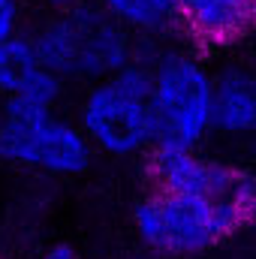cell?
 I'll use <instances>...</instances> for the list:
<instances>
[{
  "label": "cell",
  "instance_id": "7c38bea8",
  "mask_svg": "<svg viewBox=\"0 0 256 259\" xmlns=\"http://www.w3.org/2000/svg\"><path fill=\"white\" fill-rule=\"evenodd\" d=\"M18 33V0H0V39Z\"/></svg>",
  "mask_w": 256,
  "mask_h": 259
},
{
  "label": "cell",
  "instance_id": "30bf717a",
  "mask_svg": "<svg viewBox=\"0 0 256 259\" xmlns=\"http://www.w3.org/2000/svg\"><path fill=\"white\" fill-rule=\"evenodd\" d=\"M36 66H39V58L33 49V36H21V33L3 36L0 39V97L15 94Z\"/></svg>",
  "mask_w": 256,
  "mask_h": 259
},
{
  "label": "cell",
  "instance_id": "4fadbf2b",
  "mask_svg": "<svg viewBox=\"0 0 256 259\" xmlns=\"http://www.w3.org/2000/svg\"><path fill=\"white\" fill-rule=\"evenodd\" d=\"M30 259H78V253H75L69 244H52V247H46V250L33 253Z\"/></svg>",
  "mask_w": 256,
  "mask_h": 259
},
{
  "label": "cell",
  "instance_id": "5bb4252c",
  "mask_svg": "<svg viewBox=\"0 0 256 259\" xmlns=\"http://www.w3.org/2000/svg\"><path fill=\"white\" fill-rule=\"evenodd\" d=\"M52 9H72V6H81V3H97V0H46Z\"/></svg>",
  "mask_w": 256,
  "mask_h": 259
},
{
  "label": "cell",
  "instance_id": "ba28073f",
  "mask_svg": "<svg viewBox=\"0 0 256 259\" xmlns=\"http://www.w3.org/2000/svg\"><path fill=\"white\" fill-rule=\"evenodd\" d=\"M214 130L226 136H256V72L223 66L214 72Z\"/></svg>",
  "mask_w": 256,
  "mask_h": 259
},
{
  "label": "cell",
  "instance_id": "8fae6325",
  "mask_svg": "<svg viewBox=\"0 0 256 259\" xmlns=\"http://www.w3.org/2000/svg\"><path fill=\"white\" fill-rule=\"evenodd\" d=\"M18 97H24V100H30V103H36V106H46V109H55L58 106V100L64 97V78L58 75V72H52L49 66H36L30 75H27V81L15 91Z\"/></svg>",
  "mask_w": 256,
  "mask_h": 259
},
{
  "label": "cell",
  "instance_id": "3957f363",
  "mask_svg": "<svg viewBox=\"0 0 256 259\" xmlns=\"http://www.w3.org/2000/svg\"><path fill=\"white\" fill-rule=\"evenodd\" d=\"M0 160L55 178L81 175L94 160L84 130L18 94L0 103Z\"/></svg>",
  "mask_w": 256,
  "mask_h": 259
},
{
  "label": "cell",
  "instance_id": "52a82bcc",
  "mask_svg": "<svg viewBox=\"0 0 256 259\" xmlns=\"http://www.w3.org/2000/svg\"><path fill=\"white\" fill-rule=\"evenodd\" d=\"M178 18L202 49L232 46L256 24L250 0H178Z\"/></svg>",
  "mask_w": 256,
  "mask_h": 259
},
{
  "label": "cell",
  "instance_id": "7a4b0ae2",
  "mask_svg": "<svg viewBox=\"0 0 256 259\" xmlns=\"http://www.w3.org/2000/svg\"><path fill=\"white\" fill-rule=\"evenodd\" d=\"M151 81V64L133 58L118 72L88 88L78 106V127L91 139L94 151L133 157L154 145Z\"/></svg>",
  "mask_w": 256,
  "mask_h": 259
},
{
  "label": "cell",
  "instance_id": "5b68a950",
  "mask_svg": "<svg viewBox=\"0 0 256 259\" xmlns=\"http://www.w3.org/2000/svg\"><path fill=\"white\" fill-rule=\"evenodd\" d=\"M145 247L160 256H199L238 232V223L214 202L190 193L154 190L133 211Z\"/></svg>",
  "mask_w": 256,
  "mask_h": 259
},
{
  "label": "cell",
  "instance_id": "9a60e30c",
  "mask_svg": "<svg viewBox=\"0 0 256 259\" xmlns=\"http://www.w3.org/2000/svg\"><path fill=\"white\" fill-rule=\"evenodd\" d=\"M250 3H253V18H256V0H250Z\"/></svg>",
  "mask_w": 256,
  "mask_h": 259
},
{
  "label": "cell",
  "instance_id": "8992f818",
  "mask_svg": "<svg viewBox=\"0 0 256 259\" xmlns=\"http://www.w3.org/2000/svg\"><path fill=\"white\" fill-rule=\"evenodd\" d=\"M148 169L157 190L202 196L226 211L238 229L256 217V178L232 163L199 157L196 148L151 145Z\"/></svg>",
  "mask_w": 256,
  "mask_h": 259
},
{
  "label": "cell",
  "instance_id": "6da1fadb",
  "mask_svg": "<svg viewBox=\"0 0 256 259\" xmlns=\"http://www.w3.org/2000/svg\"><path fill=\"white\" fill-rule=\"evenodd\" d=\"M133 33L112 18L100 0L72 9H58L33 33L39 64L64 81H100L133 61Z\"/></svg>",
  "mask_w": 256,
  "mask_h": 259
},
{
  "label": "cell",
  "instance_id": "277c9868",
  "mask_svg": "<svg viewBox=\"0 0 256 259\" xmlns=\"http://www.w3.org/2000/svg\"><path fill=\"white\" fill-rule=\"evenodd\" d=\"M151 75L154 145L199 148L214 130V72L187 52H160Z\"/></svg>",
  "mask_w": 256,
  "mask_h": 259
},
{
  "label": "cell",
  "instance_id": "9c48e42d",
  "mask_svg": "<svg viewBox=\"0 0 256 259\" xmlns=\"http://www.w3.org/2000/svg\"><path fill=\"white\" fill-rule=\"evenodd\" d=\"M100 6L130 33H139L145 39L166 36L181 24L178 0H100Z\"/></svg>",
  "mask_w": 256,
  "mask_h": 259
}]
</instances>
